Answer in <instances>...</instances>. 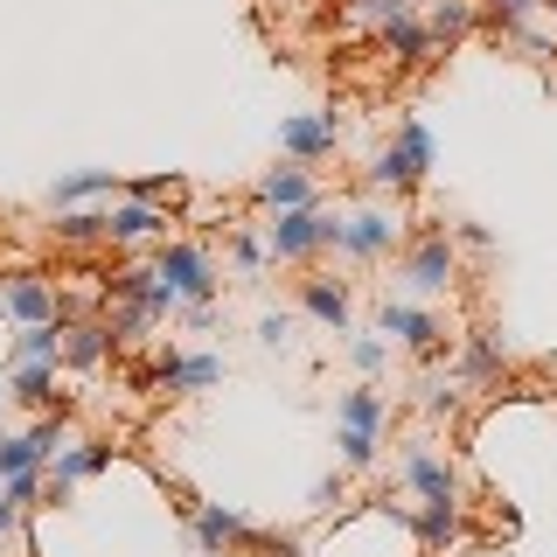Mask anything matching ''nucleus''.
I'll list each match as a JSON object with an SVG mask.
<instances>
[{
	"label": "nucleus",
	"instance_id": "obj_1",
	"mask_svg": "<svg viewBox=\"0 0 557 557\" xmlns=\"http://www.w3.org/2000/svg\"><path fill=\"white\" fill-rule=\"evenodd\" d=\"M432 161H440V139L425 133V119H418V112H405V119H397V139L376 153L370 168H362V182H370V188H391V196H405V188H418V182L432 174Z\"/></svg>",
	"mask_w": 557,
	"mask_h": 557
},
{
	"label": "nucleus",
	"instance_id": "obj_2",
	"mask_svg": "<svg viewBox=\"0 0 557 557\" xmlns=\"http://www.w3.org/2000/svg\"><path fill=\"white\" fill-rule=\"evenodd\" d=\"M397 278H405L411 300H440V293H453V278H460V244L446 231H418L405 265H397Z\"/></svg>",
	"mask_w": 557,
	"mask_h": 557
},
{
	"label": "nucleus",
	"instance_id": "obj_3",
	"mask_svg": "<svg viewBox=\"0 0 557 557\" xmlns=\"http://www.w3.org/2000/svg\"><path fill=\"white\" fill-rule=\"evenodd\" d=\"M188 544L202 557H216V550H244V544H272V536L251 516L223 509V502H188Z\"/></svg>",
	"mask_w": 557,
	"mask_h": 557
},
{
	"label": "nucleus",
	"instance_id": "obj_4",
	"mask_svg": "<svg viewBox=\"0 0 557 557\" xmlns=\"http://www.w3.org/2000/svg\"><path fill=\"white\" fill-rule=\"evenodd\" d=\"M153 272L182 293V307H209V300H216V258H209V244H174L168 237L161 258H153Z\"/></svg>",
	"mask_w": 557,
	"mask_h": 557
},
{
	"label": "nucleus",
	"instance_id": "obj_5",
	"mask_svg": "<svg viewBox=\"0 0 557 557\" xmlns=\"http://www.w3.org/2000/svg\"><path fill=\"white\" fill-rule=\"evenodd\" d=\"M397 244H405V216L397 209H356V216H342V258H356V265H376V258H391Z\"/></svg>",
	"mask_w": 557,
	"mask_h": 557
},
{
	"label": "nucleus",
	"instance_id": "obj_6",
	"mask_svg": "<svg viewBox=\"0 0 557 557\" xmlns=\"http://www.w3.org/2000/svg\"><path fill=\"white\" fill-rule=\"evenodd\" d=\"M265 251L278 258V265H307V258L321 251V202H307V209H272Z\"/></svg>",
	"mask_w": 557,
	"mask_h": 557
},
{
	"label": "nucleus",
	"instance_id": "obj_7",
	"mask_svg": "<svg viewBox=\"0 0 557 557\" xmlns=\"http://www.w3.org/2000/svg\"><path fill=\"white\" fill-rule=\"evenodd\" d=\"M335 147H342V119L335 112H307V119H286V126H278V153L300 161V168H321Z\"/></svg>",
	"mask_w": 557,
	"mask_h": 557
},
{
	"label": "nucleus",
	"instance_id": "obj_8",
	"mask_svg": "<svg viewBox=\"0 0 557 557\" xmlns=\"http://www.w3.org/2000/svg\"><path fill=\"white\" fill-rule=\"evenodd\" d=\"M376 327H383L391 342L418 348V356H440V342H446L440 313H432V307H418V300H383V307H376Z\"/></svg>",
	"mask_w": 557,
	"mask_h": 557
},
{
	"label": "nucleus",
	"instance_id": "obj_9",
	"mask_svg": "<svg viewBox=\"0 0 557 557\" xmlns=\"http://www.w3.org/2000/svg\"><path fill=\"white\" fill-rule=\"evenodd\" d=\"M0 313H8L14 327H42V321H63V300H57V286L49 278H8L0 286Z\"/></svg>",
	"mask_w": 557,
	"mask_h": 557
},
{
	"label": "nucleus",
	"instance_id": "obj_10",
	"mask_svg": "<svg viewBox=\"0 0 557 557\" xmlns=\"http://www.w3.org/2000/svg\"><path fill=\"white\" fill-rule=\"evenodd\" d=\"M405 487H411L418 502H460V474H453V467H446L425 440L405 446Z\"/></svg>",
	"mask_w": 557,
	"mask_h": 557
},
{
	"label": "nucleus",
	"instance_id": "obj_11",
	"mask_svg": "<svg viewBox=\"0 0 557 557\" xmlns=\"http://www.w3.org/2000/svg\"><path fill=\"white\" fill-rule=\"evenodd\" d=\"M168 223L161 202H119L104 209V244H168Z\"/></svg>",
	"mask_w": 557,
	"mask_h": 557
},
{
	"label": "nucleus",
	"instance_id": "obj_12",
	"mask_svg": "<svg viewBox=\"0 0 557 557\" xmlns=\"http://www.w3.org/2000/svg\"><path fill=\"white\" fill-rule=\"evenodd\" d=\"M98 467H112V446H104V440H70V446L57 453V460L42 467V481H49V502H63L70 487H77L84 474H98Z\"/></svg>",
	"mask_w": 557,
	"mask_h": 557
},
{
	"label": "nucleus",
	"instance_id": "obj_13",
	"mask_svg": "<svg viewBox=\"0 0 557 557\" xmlns=\"http://www.w3.org/2000/svg\"><path fill=\"white\" fill-rule=\"evenodd\" d=\"M300 307H307L321 327H335V335H348V321H356V300H348V286H342V278H321V272L300 278Z\"/></svg>",
	"mask_w": 557,
	"mask_h": 557
},
{
	"label": "nucleus",
	"instance_id": "obj_14",
	"mask_svg": "<svg viewBox=\"0 0 557 557\" xmlns=\"http://www.w3.org/2000/svg\"><path fill=\"white\" fill-rule=\"evenodd\" d=\"M258 202H265V209H307V202H321V188H313V168H300V161L272 168L265 182H258Z\"/></svg>",
	"mask_w": 557,
	"mask_h": 557
},
{
	"label": "nucleus",
	"instance_id": "obj_15",
	"mask_svg": "<svg viewBox=\"0 0 557 557\" xmlns=\"http://www.w3.org/2000/svg\"><path fill=\"white\" fill-rule=\"evenodd\" d=\"M153 376H161L168 391H216V383H223V356H174V348H168V356L153 362Z\"/></svg>",
	"mask_w": 557,
	"mask_h": 557
},
{
	"label": "nucleus",
	"instance_id": "obj_16",
	"mask_svg": "<svg viewBox=\"0 0 557 557\" xmlns=\"http://www.w3.org/2000/svg\"><path fill=\"white\" fill-rule=\"evenodd\" d=\"M112 348H119L112 321H77V327H63V362H70V370H98Z\"/></svg>",
	"mask_w": 557,
	"mask_h": 557
},
{
	"label": "nucleus",
	"instance_id": "obj_17",
	"mask_svg": "<svg viewBox=\"0 0 557 557\" xmlns=\"http://www.w3.org/2000/svg\"><path fill=\"white\" fill-rule=\"evenodd\" d=\"M411 530H418V544H425V550H453V544L467 536L460 502H425V509L411 516Z\"/></svg>",
	"mask_w": 557,
	"mask_h": 557
},
{
	"label": "nucleus",
	"instance_id": "obj_18",
	"mask_svg": "<svg viewBox=\"0 0 557 557\" xmlns=\"http://www.w3.org/2000/svg\"><path fill=\"white\" fill-rule=\"evenodd\" d=\"M383 418H391V411H383V397L370 391V383H356V391L335 397V425L342 432H376V440H383Z\"/></svg>",
	"mask_w": 557,
	"mask_h": 557
},
{
	"label": "nucleus",
	"instance_id": "obj_19",
	"mask_svg": "<svg viewBox=\"0 0 557 557\" xmlns=\"http://www.w3.org/2000/svg\"><path fill=\"white\" fill-rule=\"evenodd\" d=\"M84 196H119V174H112V168H77V174H63V182L49 188V209H77Z\"/></svg>",
	"mask_w": 557,
	"mask_h": 557
},
{
	"label": "nucleus",
	"instance_id": "obj_20",
	"mask_svg": "<svg viewBox=\"0 0 557 557\" xmlns=\"http://www.w3.org/2000/svg\"><path fill=\"white\" fill-rule=\"evenodd\" d=\"M376 42L391 49L397 63H425V57H432V28L418 22V14H405V22H391V28H376Z\"/></svg>",
	"mask_w": 557,
	"mask_h": 557
},
{
	"label": "nucleus",
	"instance_id": "obj_21",
	"mask_svg": "<svg viewBox=\"0 0 557 557\" xmlns=\"http://www.w3.org/2000/svg\"><path fill=\"white\" fill-rule=\"evenodd\" d=\"M481 22V0H432L425 8V28H432V42H460L467 28Z\"/></svg>",
	"mask_w": 557,
	"mask_h": 557
},
{
	"label": "nucleus",
	"instance_id": "obj_22",
	"mask_svg": "<svg viewBox=\"0 0 557 557\" xmlns=\"http://www.w3.org/2000/svg\"><path fill=\"white\" fill-rule=\"evenodd\" d=\"M8 397H22V405H49V397H57V362H14Z\"/></svg>",
	"mask_w": 557,
	"mask_h": 557
},
{
	"label": "nucleus",
	"instance_id": "obj_23",
	"mask_svg": "<svg viewBox=\"0 0 557 557\" xmlns=\"http://www.w3.org/2000/svg\"><path fill=\"white\" fill-rule=\"evenodd\" d=\"M14 362H63V321L22 327V335H14Z\"/></svg>",
	"mask_w": 557,
	"mask_h": 557
},
{
	"label": "nucleus",
	"instance_id": "obj_24",
	"mask_svg": "<svg viewBox=\"0 0 557 557\" xmlns=\"http://www.w3.org/2000/svg\"><path fill=\"white\" fill-rule=\"evenodd\" d=\"M495 376H502L495 335H467V348H460V383H495Z\"/></svg>",
	"mask_w": 557,
	"mask_h": 557
},
{
	"label": "nucleus",
	"instance_id": "obj_25",
	"mask_svg": "<svg viewBox=\"0 0 557 557\" xmlns=\"http://www.w3.org/2000/svg\"><path fill=\"white\" fill-rule=\"evenodd\" d=\"M418 14V0H348V28H391Z\"/></svg>",
	"mask_w": 557,
	"mask_h": 557
},
{
	"label": "nucleus",
	"instance_id": "obj_26",
	"mask_svg": "<svg viewBox=\"0 0 557 557\" xmlns=\"http://www.w3.org/2000/svg\"><path fill=\"white\" fill-rule=\"evenodd\" d=\"M418 391H425V411L432 418H460V405H467V383L460 376H425Z\"/></svg>",
	"mask_w": 557,
	"mask_h": 557
},
{
	"label": "nucleus",
	"instance_id": "obj_27",
	"mask_svg": "<svg viewBox=\"0 0 557 557\" xmlns=\"http://www.w3.org/2000/svg\"><path fill=\"white\" fill-rule=\"evenodd\" d=\"M57 237L63 244H104V216L98 209H57Z\"/></svg>",
	"mask_w": 557,
	"mask_h": 557
},
{
	"label": "nucleus",
	"instance_id": "obj_28",
	"mask_svg": "<svg viewBox=\"0 0 557 557\" xmlns=\"http://www.w3.org/2000/svg\"><path fill=\"white\" fill-rule=\"evenodd\" d=\"M231 258H237V272L244 278H258L272 265V251H265V231H231Z\"/></svg>",
	"mask_w": 557,
	"mask_h": 557
},
{
	"label": "nucleus",
	"instance_id": "obj_29",
	"mask_svg": "<svg viewBox=\"0 0 557 557\" xmlns=\"http://www.w3.org/2000/svg\"><path fill=\"white\" fill-rule=\"evenodd\" d=\"M376 432H342L335 425V453H342V467H356V474H362V467H376Z\"/></svg>",
	"mask_w": 557,
	"mask_h": 557
},
{
	"label": "nucleus",
	"instance_id": "obj_30",
	"mask_svg": "<svg viewBox=\"0 0 557 557\" xmlns=\"http://www.w3.org/2000/svg\"><path fill=\"white\" fill-rule=\"evenodd\" d=\"M348 362H356V376H376L383 362H391V348H383L376 335H356V342H348Z\"/></svg>",
	"mask_w": 557,
	"mask_h": 557
},
{
	"label": "nucleus",
	"instance_id": "obj_31",
	"mask_svg": "<svg viewBox=\"0 0 557 557\" xmlns=\"http://www.w3.org/2000/svg\"><path fill=\"white\" fill-rule=\"evenodd\" d=\"M342 495H348V481H342V474H321V481L307 487V509H335Z\"/></svg>",
	"mask_w": 557,
	"mask_h": 557
},
{
	"label": "nucleus",
	"instance_id": "obj_32",
	"mask_svg": "<svg viewBox=\"0 0 557 557\" xmlns=\"http://www.w3.org/2000/svg\"><path fill=\"white\" fill-rule=\"evenodd\" d=\"M258 342H265V348H293V313H265V321H258Z\"/></svg>",
	"mask_w": 557,
	"mask_h": 557
},
{
	"label": "nucleus",
	"instance_id": "obj_33",
	"mask_svg": "<svg viewBox=\"0 0 557 557\" xmlns=\"http://www.w3.org/2000/svg\"><path fill=\"white\" fill-rule=\"evenodd\" d=\"M446 237L460 244V251H487V231H481V223H446Z\"/></svg>",
	"mask_w": 557,
	"mask_h": 557
},
{
	"label": "nucleus",
	"instance_id": "obj_34",
	"mask_svg": "<svg viewBox=\"0 0 557 557\" xmlns=\"http://www.w3.org/2000/svg\"><path fill=\"white\" fill-rule=\"evenodd\" d=\"M14 530H22V509H14L8 487H0V536H14Z\"/></svg>",
	"mask_w": 557,
	"mask_h": 557
},
{
	"label": "nucleus",
	"instance_id": "obj_35",
	"mask_svg": "<svg viewBox=\"0 0 557 557\" xmlns=\"http://www.w3.org/2000/svg\"><path fill=\"white\" fill-rule=\"evenodd\" d=\"M544 14H550V28H557V0H544Z\"/></svg>",
	"mask_w": 557,
	"mask_h": 557
},
{
	"label": "nucleus",
	"instance_id": "obj_36",
	"mask_svg": "<svg viewBox=\"0 0 557 557\" xmlns=\"http://www.w3.org/2000/svg\"><path fill=\"white\" fill-rule=\"evenodd\" d=\"M0 397H8V376H0Z\"/></svg>",
	"mask_w": 557,
	"mask_h": 557
}]
</instances>
